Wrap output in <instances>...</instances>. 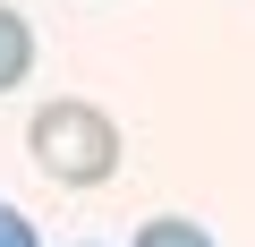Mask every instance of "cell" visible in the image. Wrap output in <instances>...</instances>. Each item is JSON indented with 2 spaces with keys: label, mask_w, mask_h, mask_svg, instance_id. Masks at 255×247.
Masks as SVG:
<instances>
[{
  "label": "cell",
  "mask_w": 255,
  "mask_h": 247,
  "mask_svg": "<svg viewBox=\"0 0 255 247\" xmlns=\"http://www.w3.org/2000/svg\"><path fill=\"white\" fill-rule=\"evenodd\" d=\"M26 154L60 179V188H102L119 171V128L94 111V102H43L26 119Z\"/></svg>",
  "instance_id": "1"
},
{
  "label": "cell",
  "mask_w": 255,
  "mask_h": 247,
  "mask_svg": "<svg viewBox=\"0 0 255 247\" xmlns=\"http://www.w3.org/2000/svg\"><path fill=\"white\" fill-rule=\"evenodd\" d=\"M26 68H34V26L9 9V0H0V94H9Z\"/></svg>",
  "instance_id": "2"
},
{
  "label": "cell",
  "mask_w": 255,
  "mask_h": 247,
  "mask_svg": "<svg viewBox=\"0 0 255 247\" xmlns=\"http://www.w3.org/2000/svg\"><path fill=\"white\" fill-rule=\"evenodd\" d=\"M136 247H213V230L187 222V213H153V222L136 230Z\"/></svg>",
  "instance_id": "3"
},
{
  "label": "cell",
  "mask_w": 255,
  "mask_h": 247,
  "mask_svg": "<svg viewBox=\"0 0 255 247\" xmlns=\"http://www.w3.org/2000/svg\"><path fill=\"white\" fill-rule=\"evenodd\" d=\"M0 247H34V222H26L17 205H0Z\"/></svg>",
  "instance_id": "4"
}]
</instances>
